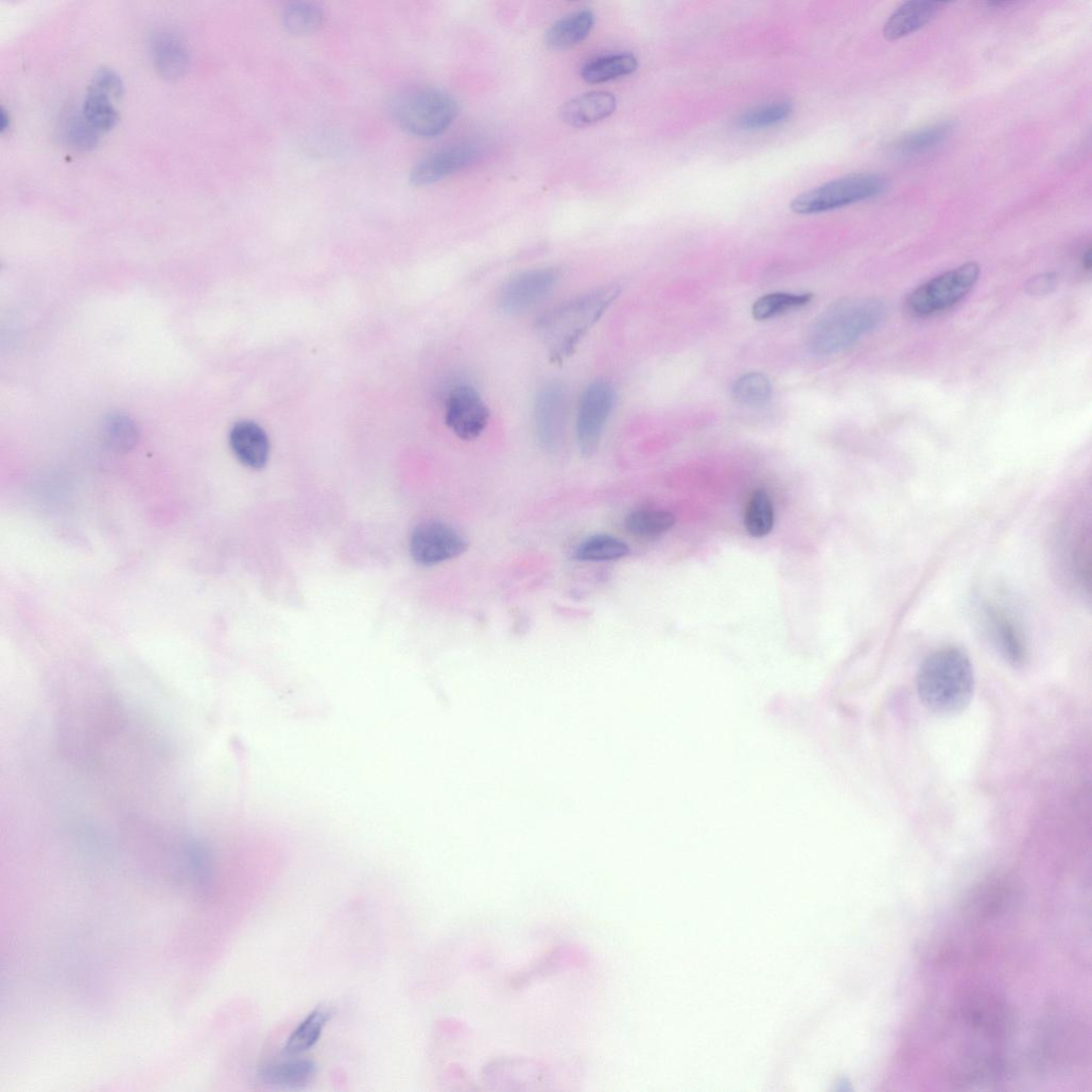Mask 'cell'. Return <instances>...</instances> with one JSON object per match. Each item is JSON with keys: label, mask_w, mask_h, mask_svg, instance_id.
<instances>
[{"label": "cell", "mask_w": 1092, "mask_h": 1092, "mask_svg": "<svg viewBox=\"0 0 1092 1092\" xmlns=\"http://www.w3.org/2000/svg\"><path fill=\"white\" fill-rule=\"evenodd\" d=\"M974 672L965 651L944 647L934 652L922 664L917 689L922 704L939 715H955L970 704L974 693Z\"/></svg>", "instance_id": "1"}, {"label": "cell", "mask_w": 1092, "mask_h": 1092, "mask_svg": "<svg viewBox=\"0 0 1092 1092\" xmlns=\"http://www.w3.org/2000/svg\"><path fill=\"white\" fill-rule=\"evenodd\" d=\"M619 294V285L605 287L544 313L537 322V330L549 348L551 359L561 362L571 356Z\"/></svg>", "instance_id": "2"}, {"label": "cell", "mask_w": 1092, "mask_h": 1092, "mask_svg": "<svg viewBox=\"0 0 1092 1092\" xmlns=\"http://www.w3.org/2000/svg\"><path fill=\"white\" fill-rule=\"evenodd\" d=\"M885 317L886 307L878 299L842 300L816 319L809 334V347L817 356L836 354L876 330Z\"/></svg>", "instance_id": "3"}, {"label": "cell", "mask_w": 1092, "mask_h": 1092, "mask_svg": "<svg viewBox=\"0 0 1092 1092\" xmlns=\"http://www.w3.org/2000/svg\"><path fill=\"white\" fill-rule=\"evenodd\" d=\"M457 103L449 93L438 89L408 92L394 104L397 124L406 133L420 138L443 135L454 122Z\"/></svg>", "instance_id": "4"}, {"label": "cell", "mask_w": 1092, "mask_h": 1092, "mask_svg": "<svg viewBox=\"0 0 1092 1092\" xmlns=\"http://www.w3.org/2000/svg\"><path fill=\"white\" fill-rule=\"evenodd\" d=\"M888 187V179L880 174L849 175L797 195L791 209L797 214L826 212L880 196Z\"/></svg>", "instance_id": "5"}, {"label": "cell", "mask_w": 1092, "mask_h": 1092, "mask_svg": "<svg viewBox=\"0 0 1092 1092\" xmlns=\"http://www.w3.org/2000/svg\"><path fill=\"white\" fill-rule=\"evenodd\" d=\"M980 276V266L970 262L935 277L908 296L907 310L917 317H929L948 311L968 296L978 282Z\"/></svg>", "instance_id": "6"}, {"label": "cell", "mask_w": 1092, "mask_h": 1092, "mask_svg": "<svg viewBox=\"0 0 1092 1092\" xmlns=\"http://www.w3.org/2000/svg\"><path fill=\"white\" fill-rule=\"evenodd\" d=\"M614 400V388L607 381H595L583 392L576 413V439L584 457L597 452Z\"/></svg>", "instance_id": "7"}, {"label": "cell", "mask_w": 1092, "mask_h": 1092, "mask_svg": "<svg viewBox=\"0 0 1092 1092\" xmlns=\"http://www.w3.org/2000/svg\"><path fill=\"white\" fill-rule=\"evenodd\" d=\"M467 540L453 527L440 522L418 525L411 536L413 560L422 567L436 566L460 557L468 550Z\"/></svg>", "instance_id": "8"}, {"label": "cell", "mask_w": 1092, "mask_h": 1092, "mask_svg": "<svg viewBox=\"0 0 1092 1092\" xmlns=\"http://www.w3.org/2000/svg\"><path fill=\"white\" fill-rule=\"evenodd\" d=\"M489 419L490 410L475 387L463 384L450 393L446 420L458 438L465 441L479 439Z\"/></svg>", "instance_id": "9"}, {"label": "cell", "mask_w": 1092, "mask_h": 1092, "mask_svg": "<svg viewBox=\"0 0 1092 1092\" xmlns=\"http://www.w3.org/2000/svg\"><path fill=\"white\" fill-rule=\"evenodd\" d=\"M560 279L554 268H537L520 273L503 288L500 305L506 313H523L544 298L556 288Z\"/></svg>", "instance_id": "10"}, {"label": "cell", "mask_w": 1092, "mask_h": 1092, "mask_svg": "<svg viewBox=\"0 0 1092 1092\" xmlns=\"http://www.w3.org/2000/svg\"><path fill=\"white\" fill-rule=\"evenodd\" d=\"M480 155L481 149L467 142L436 149L414 166L410 181L415 186H427L443 180L472 164Z\"/></svg>", "instance_id": "11"}, {"label": "cell", "mask_w": 1092, "mask_h": 1092, "mask_svg": "<svg viewBox=\"0 0 1092 1092\" xmlns=\"http://www.w3.org/2000/svg\"><path fill=\"white\" fill-rule=\"evenodd\" d=\"M566 392L561 383H547L538 393L535 403V421L538 439L548 451H555L561 444L566 420Z\"/></svg>", "instance_id": "12"}, {"label": "cell", "mask_w": 1092, "mask_h": 1092, "mask_svg": "<svg viewBox=\"0 0 1092 1092\" xmlns=\"http://www.w3.org/2000/svg\"><path fill=\"white\" fill-rule=\"evenodd\" d=\"M230 446L237 458L247 468L261 470L268 462V436L255 421L243 420L236 423L230 432Z\"/></svg>", "instance_id": "13"}, {"label": "cell", "mask_w": 1092, "mask_h": 1092, "mask_svg": "<svg viewBox=\"0 0 1092 1092\" xmlns=\"http://www.w3.org/2000/svg\"><path fill=\"white\" fill-rule=\"evenodd\" d=\"M987 624L998 646L1013 664H1022L1027 655L1024 631L1018 621L1002 607L989 605L985 611Z\"/></svg>", "instance_id": "14"}, {"label": "cell", "mask_w": 1092, "mask_h": 1092, "mask_svg": "<svg viewBox=\"0 0 1092 1092\" xmlns=\"http://www.w3.org/2000/svg\"><path fill=\"white\" fill-rule=\"evenodd\" d=\"M617 107L616 98L606 91H593L573 98L561 109V119L574 127H585L610 117Z\"/></svg>", "instance_id": "15"}, {"label": "cell", "mask_w": 1092, "mask_h": 1092, "mask_svg": "<svg viewBox=\"0 0 1092 1092\" xmlns=\"http://www.w3.org/2000/svg\"><path fill=\"white\" fill-rule=\"evenodd\" d=\"M317 1074V1065L306 1058H289L268 1062L259 1070V1078L267 1086L299 1090L313 1082Z\"/></svg>", "instance_id": "16"}, {"label": "cell", "mask_w": 1092, "mask_h": 1092, "mask_svg": "<svg viewBox=\"0 0 1092 1092\" xmlns=\"http://www.w3.org/2000/svg\"><path fill=\"white\" fill-rule=\"evenodd\" d=\"M947 5L942 2H907L889 18L884 36L890 41L905 38L931 23Z\"/></svg>", "instance_id": "17"}, {"label": "cell", "mask_w": 1092, "mask_h": 1092, "mask_svg": "<svg viewBox=\"0 0 1092 1092\" xmlns=\"http://www.w3.org/2000/svg\"><path fill=\"white\" fill-rule=\"evenodd\" d=\"M595 17L590 11H579L556 22L545 34L549 48L561 51L582 44L591 33Z\"/></svg>", "instance_id": "18"}, {"label": "cell", "mask_w": 1092, "mask_h": 1092, "mask_svg": "<svg viewBox=\"0 0 1092 1092\" xmlns=\"http://www.w3.org/2000/svg\"><path fill=\"white\" fill-rule=\"evenodd\" d=\"M152 53L157 70L166 77H178L188 68L189 52L181 39L172 33L154 38Z\"/></svg>", "instance_id": "19"}, {"label": "cell", "mask_w": 1092, "mask_h": 1092, "mask_svg": "<svg viewBox=\"0 0 1092 1092\" xmlns=\"http://www.w3.org/2000/svg\"><path fill=\"white\" fill-rule=\"evenodd\" d=\"M332 1017V1011L325 1007H318L311 1011L287 1040L283 1054L289 1057H297L313 1048L320 1040L324 1029Z\"/></svg>", "instance_id": "20"}, {"label": "cell", "mask_w": 1092, "mask_h": 1092, "mask_svg": "<svg viewBox=\"0 0 1092 1092\" xmlns=\"http://www.w3.org/2000/svg\"><path fill=\"white\" fill-rule=\"evenodd\" d=\"M637 68L638 62L632 54H610L588 62L582 76L589 84H602L630 75Z\"/></svg>", "instance_id": "21"}, {"label": "cell", "mask_w": 1092, "mask_h": 1092, "mask_svg": "<svg viewBox=\"0 0 1092 1092\" xmlns=\"http://www.w3.org/2000/svg\"><path fill=\"white\" fill-rule=\"evenodd\" d=\"M629 554L628 545L616 537L595 535L583 541L574 552L579 561H614Z\"/></svg>", "instance_id": "22"}, {"label": "cell", "mask_w": 1092, "mask_h": 1092, "mask_svg": "<svg viewBox=\"0 0 1092 1092\" xmlns=\"http://www.w3.org/2000/svg\"><path fill=\"white\" fill-rule=\"evenodd\" d=\"M676 524L673 514L663 510H636L625 519L629 534L639 538H654L671 531Z\"/></svg>", "instance_id": "23"}, {"label": "cell", "mask_w": 1092, "mask_h": 1092, "mask_svg": "<svg viewBox=\"0 0 1092 1092\" xmlns=\"http://www.w3.org/2000/svg\"><path fill=\"white\" fill-rule=\"evenodd\" d=\"M813 294L774 293L758 299L752 307V316L759 322L768 320L790 311L807 307Z\"/></svg>", "instance_id": "24"}, {"label": "cell", "mask_w": 1092, "mask_h": 1092, "mask_svg": "<svg viewBox=\"0 0 1092 1092\" xmlns=\"http://www.w3.org/2000/svg\"><path fill=\"white\" fill-rule=\"evenodd\" d=\"M111 98L106 92L89 87L84 101L82 114L100 133L111 129L119 120V112L114 106Z\"/></svg>", "instance_id": "25"}, {"label": "cell", "mask_w": 1092, "mask_h": 1092, "mask_svg": "<svg viewBox=\"0 0 1092 1092\" xmlns=\"http://www.w3.org/2000/svg\"><path fill=\"white\" fill-rule=\"evenodd\" d=\"M952 131V123H938L904 136L896 143L895 150L902 155L921 154L941 144Z\"/></svg>", "instance_id": "26"}, {"label": "cell", "mask_w": 1092, "mask_h": 1092, "mask_svg": "<svg viewBox=\"0 0 1092 1092\" xmlns=\"http://www.w3.org/2000/svg\"><path fill=\"white\" fill-rule=\"evenodd\" d=\"M793 111L790 102H773L746 111L739 118L738 125L747 131L767 128L785 122Z\"/></svg>", "instance_id": "27"}, {"label": "cell", "mask_w": 1092, "mask_h": 1092, "mask_svg": "<svg viewBox=\"0 0 1092 1092\" xmlns=\"http://www.w3.org/2000/svg\"><path fill=\"white\" fill-rule=\"evenodd\" d=\"M772 393L769 379L761 372L742 376L732 387L733 399L738 403L748 406L766 404L772 398Z\"/></svg>", "instance_id": "28"}, {"label": "cell", "mask_w": 1092, "mask_h": 1092, "mask_svg": "<svg viewBox=\"0 0 1092 1092\" xmlns=\"http://www.w3.org/2000/svg\"><path fill=\"white\" fill-rule=\"evenodd\" d=\"M775 510L768 495L763 490L753 493L745 517L747 532L755 538L767 536L774 528Z\"/></svg>", "instance_id": "29"}, {"label": "cell", "mask_w": 1092, "mask_h": 1092, "mask_svg": "<svg viewBox=\"0 0 1092 1092\" xmlns=\"http://www.w3.org/2000/svg\"><path fill=\"white\" fill-rule=\"evenodd\" d=\"M323 12L314 4L294 3L284 13L283 21L287 31L294 36L314 33L323 23Z\"/></svg>", "instance_id": "30"}, {"label": "cell", "mask_w": 1092, "mask_h": 1092, "mask_svg": "<svg viewBox=\"0 0 1092 1092\" xmlns=\"http://www.w3.org/2000/svg\"><path fill=\"white\" fill-rule=\"evenodd\" d=\"M104 436L112 450L128 452L137 445L139 432L129 417L117 414L109 416L105 421Z\"/></svg>", "instance_id": "31"}, {"label": "cell", "mask_w": 1092, "mask_h": 1092, "mask_svg": "<svg viewBox=\"0 0 1092 1092\" xmlns=\"http://www.w3.org/2000/svg\"><path fill=\"white\" fill-rule=\"evenodd\" d=\"M64 131L68 142L81 150L92 149L100 138V132L85 119L82 112L67 118Z\"/></svg>", "instance_id": "32"}, {"label": "cell", "mask_w": 1092, "mask_h": 1092, "mask_svg": "<svg viewBox=\"0 0 1092 1092\" xmlns=\"http://www.w3.org/2000/svg\"><path fill=\"white\" fill-rule=\"evenodd\" d=\"M90 87L120 99L124 93V85L120 75L112 69L103 67L94 73Z\"/></svg>", "instance_id": "33"}, {"label": "cell", "mask_w": 1092, "mask_h": 1092, "mask_svg": "<svg viewBox=\"0 0 1092 1092\" xmlns=\"http://www.w3.org/2000/svg\"><path fill=\"white\" fill-rule=\"evenodd\" d=\"M1052 287H1054V278L1048 274L1032 280V285L1029 288L1034 294H1043L1048 292Z\"/></svg>", "instance_id": "34"}]
</instances>
